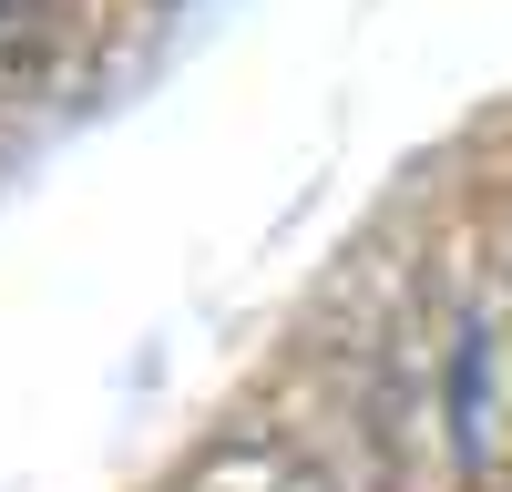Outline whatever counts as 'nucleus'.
Instances as JSON below:
<instances>
[{
	"instance_id": "nucleus-2",
	"label": "nucleus",
	"mask_w": 512,
	"mask_h": 492,
	"mask_svg": "<svg viewBox=\"0 0 512 492\" xmlns=\"http://www.w3.org/2000/svg\"><path fill=\"white\" fill-rule=\"evenodd\" d=\"M62 52H72V31L52 0H0V82H41Z\"/></svg>"
},
{
	"instance_id": "nucleus-3",
	"label": "nucleus",
	"mask_w": 512,
	"mask_h": 492,
	"mask_svg": "<svg viewBox=\"0 0 512 492\" xmlns=\"http://www.w3.org/2000/svg\"><path fill=\"white\" fill-rule=\"evenodd\" d=\"M185 492H308V472L277 462V451H267V462H256V451H226V462H205Z\"/></svg>"
},
{
	"instance_id": "nucleus-1",
	"label": "nucleus",
	"mask_w": 512,
	"mask_h": 492,
	"mask_svg": "<svg viewBox=\"0 0 512 492\" xmlns=\"http://www.w3.org/2000/svg\"><path fill=\"white\" fill-rule=\"evenodd\" d=\"M420 349H431V441L441 472L461 492H482L502 472V431H512V339L482 277H451L441 308L420 318Z\"/></svg>"
},
{
	"instance_id": "nucleus-4",
	"label": "nucleus",
	"mask_w": 512,
	"mask_h": 492,
	"mask_svg": "<svg viewBox=\"0 0 512 492\" xmlns=\"http://www.w3.org/2000/svg\"><path fill=\"white\" fill-rule=\"evenodd\" d=\"M502 287H512V277H502Z\"/></svg>"
}]
</instances>
